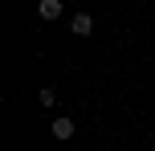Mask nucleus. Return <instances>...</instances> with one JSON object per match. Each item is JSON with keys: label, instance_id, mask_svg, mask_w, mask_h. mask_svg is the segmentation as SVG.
<instances>
[{"label": "nucleus", "instance_id": "nucleus-2", "mask_svg": "<svg viewBox=\"0 0 155 151\" xmlns=\"http://www.w3.org/2000/svg\"><path fill=\"white\" fill-rule=\"evenodd\" d=\"M49 131H53V139H61V143H65V139H74V119H53V127H49Z\"/></svg>", "mask_w": 155, "mask_h": 151}, {"label": "nucleus", "instance_id": "nucleus-4", "mask_svg": "<svg viewBox=\"0 0 155 151\" xmlns=\"http://www.w3.org/2000/svg\"><path fill=\"white\" fill-rule=\"evenodd\" d=\"M37 102H41V106H53V102H57V94H53V90L45 86V90H41V94H37Z\"/></svg>", "mask_w": 155, "mask_h": 151}, {"label": "nucleus", "instance_id": "nucleus-1", "mask_svg": "<svg viewBox=\"0 0 155 151\" xmlns=\"http://www.w3.org/2000/svg\"><path fill=\"white\" fill-rule=\"evenodd\" d=\"M70 29L78 33V37H90V33H94V16H90V12H74Z\"/></svg>", "mask_w": 155, "mask_h": 151}, {"label": "nucleus", "instance_id": "nucleus-3", "mask_svg": "<svg viewBox=\"0 0 155 151\" xmlns=\"http://www.w3.org/2000/svg\"><path fill=\"white\" fill-rule=\"evenodd\" d=\"M37 12H41V21H57L61 16V0H41Z\"/></svg>", "mask_w": 155, "mask_h": 151}]
</instances>
